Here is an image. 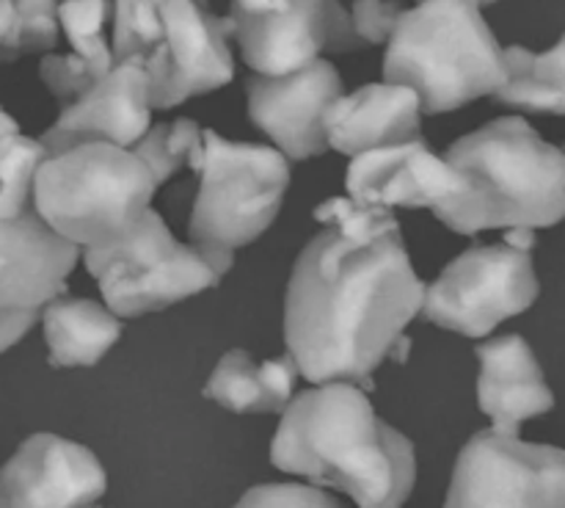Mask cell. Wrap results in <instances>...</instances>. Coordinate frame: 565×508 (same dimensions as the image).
<instances>
[{
	"label": "cell",
	"mask_w": 565,
	"mask_h": 508,
	"mask_svg": "<svg viewBox=\"0 0 565 508\" xmlns=\"http://www.w3.org/2000/svg\"><path fill=\"white\" fill-rule=\"evenodd\" d=\"M384 81L414 88L425 114H447L505 83V55L478 0H419L386 42Z\"/></svg>",
	"instance_id": "277c9868"
},
{
	"label": "cell",
	"mask_w": 565,
	"mask_h": 508,
	"mask_svg": "<svg viewBox=\"0 0 565 508\" xmlns=\"http://www.w3.org/2000/svg\"><path fill=\"white\" fill-rule=\"evenodd\" d=\"M475 353L480 362L478 403L497 434L519 436L522 423L552 412L555 395L524 337H497L475 348Z\"/></svg>",
	"instance_id": "e0dca14e"
},
{
	"label": "cell",
	"mask_w": 565,
	"mask_h": 508,
	"mask_svg": "<svg viewBox=\"0 0 565 508\" xmlns=\"http://www.w3.org/2000/svg\"><path fill=\"white\" fill-rule=\"evenodd\" d=\"M270 462L345 491L359 508H403L417 484L414 445L351 381H326L292 398L270 442Z\"/></svg>",
	"instance_id": "7a4b0ae2"
},
{
	"label": "cell",
	"mask_w": 565,
	"mask_h": 508,
	"mask_svg": "<svg viewBox=\"0 0 565 508\" xmlns=\"http://www.w3.org/2000/svg\"><path fill=\"white\" fill-rule=\"evenodd\" d=\"M505 243H511V246L530 252V248L535 246V230H527V226H513V230H508Z\"/></svg>",
	"instance_id": "4dcf8cb0"
},
{
	"label": "cell",
	"mask_w": 565,
	"mask_h": 508,
	"mask_svg": "<svg viewBox=\"0 0 565 508\" xmlns=\"http://www.w3.org/2000/svg\"><path fill=\"white\" fill-rule=\"evenodd\" d=\"M163 36L160 6L152 0H114V61H143Z\"/></svg>",
	"instance_id": "484cf974"
},
{
	"label": "cell",
	"mask_w": 565,
	"mask_h": 508,
	"mask_svg": "<svg viewBox=\"0 0 565 508\" xmlns=\"http://www.w3.org/2000/svg\"><path fill=\"white\" fill-rule=\"evenodd\" d=\"M235 508H342L318 486L303 484H263L248 489Z\"/></svg>",
	"instance_id": "f1b7e54d"
},
{
	"label": "cell",
	"mask_w": 565,
	"mask_h": 508,
	"mask_svg": "<svg viewBox=\"0 0 565 508\" xmlns=\"http://www.w3.org/2000/svg\"><path fill=\"white\" fill-rule=\"evenodd\" d=\"M199 193L188 232L221 274L235 263V248L257 241L279 215L290 186V163L274 147L226 141L204 130Z\"/></svg>",
	"instance_id": "8992f818"
},
{
	"label": "cell",
	"mask_w": 565,
	"mask_h": 508,
	"mask_svg": "<svg viewBox=\"0 0 565 508\" xmlns=\"http://www.w3.org/2000/svg\"><path fill=\"white\" fill-rule=\"evenodd\" d=\"M108 475L88 447L58 434H33L0 469V508H92Z\"/></svg>",
	"instance_id": "5bb4252c"
},
{
	"label": "cell",
	"mask_w": 565,
	"mask_h": 508,
	"mask_svg": "<svg viewBox=\"0 0 565 508\" xmlns=\"http://www.w3.org/2000/svg\"><path fill=\"white\" fill-rule=\"evenodd\" d=\"M14 133H20V125H17L14 116H9L3 108H0V141L9 136H14Z\"/></svg>",
	"instance_id": "d6a6232c"
},
{
	"label": "cell",
	"mask_w": 565,
	"mask_h": 508,
	"mask_svg": "<svg viewBox=\"0 0 565 508\" xmlns=\"http://www.w3.org/2000/svg\"><path fill=\"white\" fill-rule=\"evenodd\" d=\"M348 197L381 208H430L463 193V177L425 138L356 155L345 174Z\"/></svg>",
	"instance_id": "2e32d148"
},
{
	"label": "cell",
	"mask_w": 565,
	"mask_h": 508,
	"mask_svg": "<svg viewBox=\"0 0 565 508\" xmlns=\"http://www.w3.org/2000/svg\"><path fill=\"white\" fill-rule=\"evenodd\" d=\"M505 83L494 92L500 103L535 114L565 116V36L546 53L505 47Z\"/></svg>",
	"instance_id": "44dd1931"
},
{
	"label": "cell",
	"mask_w": 565,
	"mask_h": 508,
	"mask_svg": "<svg viewBox=\"0 0 565 508\" xmlns=\"http://www.w3.org/2000/svg\"><path fill=\"white\" fill-rule=\"evenodd\" d=\"M423 301L425 282L401 232L356 243L326 226L298 254L287 285V353L312 384L351 381L367 390Z\"/></svg>",
	"instance_id": "6da1fadb"
},
{
	"label": "cell",
	"mask_w": 565,
	"mask_h": 508,
	"mask_svg": "<svg viewBox=\"0 0 565 508\" xmlns=\"http://www.w3.org/2000/svg\"><path fill=\"white\" fill-rule=\"evenodd\" d=\"M152 3H158V6H160V3H166V0H152Z\"/></svg>",
	"instance_id": "e575fe53"
},
{
	"label": "cell",
	"mask_w": 565,
	"mask_h": 508,
	"mask_svg": "<svg viewBox=\"0 0 565 508\" xmlns=\"http://www.w3.org/2000/svg\"><path fill=\"white\" fill-rule=\"evenodd\" d=\"M149 81L141 61H116L88 92L64 105L39 141L47 152L81 141L132 147L152 127Z\"/></svg>",
	"instance_id": "9a60e30c"
},
{
	"label": "cell",
	"mask_w": 565,
	"mask_h": 508,
	"mask_svg": "<svg viewBox=\"0 0 565 508\" xmlns=\"http://www.w3.org/2000/svg\"><path fill=\"white\" fill-rule=\"evenodd\" d=\"M130 149L147 163L160 188L182 169H202L204 130L193 119L160 121L149 127Z\"/></svg>",
	"instance_id": "7402d4cb"
},
{
	"label": "cell",
	"mask_w": 565,
	"mask_h": 508,
	"mask_svg": "<svg viewBox=\"0 0 565 508\" xmlns=\"http://www.w3.org/2000/svg\"><path fill=\"white\" fill-rule=\"evenodd\" d=\"M114 17L110 0H58V25L72 44V53L92 64L110 70L116 64L110 44L105 42V25Z\"/></svg>",
	"instance_id": "d4e9b609"
},
{
	"label": "cell",
	"mask_w": 565,
	"mask_h": 508,
	"mask_svg": "<svg viewBox=\"0 0 565 508\" xmlns=\"http://www.w3.org/2000/svg\"><path fill=\"white\" fill-rule=\"evenodd\" d=\"M92 508H94V506H92Z\"/></svg>",
	"instance_id": "8d00e7d4"
},
{
	"label": "cell",
	"mask_w": 565,
	"mask_h": 508,
	"mask_svg": "<svg viewBox=\"0 0 565 508\" xmlns=\"http://www.w3.org/2000/svg\"><path fill=\"white\" fill-rule=\"evenodd\" d=\"M77 257L81 248L55 235L33 208L0 221V353L28 335L50 298L66 290Z\"/></svg>",
	"instance_id": "7c38bea8"
},
{
	"label": "cell",
	"mask_w": 565,
	"mask_h": 508,
	"mask_svg": "<svg viewBox=\"0 0 565 508\" xmlns=\"http://www.w3.org/2000/svg\"><path fill=\"white\" fill-rule=\"evenodd\" d=\"M158 182L130 147L81 141L44 155L33 180V210L77 248L121 241L149 210Z\"/></svg>",
	"instance_id": "5b68a950"
},
{
	"label": "cell",
	"mask_w": 565,
	"mask_h": 508,
	"mask_svg": "<svg viewBox=\"0 0 565 508\" xmlns=\"http://www.w3.org/2000/svg\"><path fill=\"white\" fill-rule=\"evenodd\" d=\"M315 219L329 230H337L342 237L356 243L379 241V237L401 232V224L392 215V208L364 204L351 197H331L315 208Z\"/></svg>",
	"instance_id": "4316f807"
},
{
	"label": "cell",
	"mask_w": 565,
	"mask_h": 508,
	"mask_svg": "<svg viewBox=\"0 0 565 508\" xmlns=\"http://www.w3.org/2000/svg\"><path fill=\"white\" fill-rule=\"evenodd\" d=\"M445 508H565V451L480 431L458 453Z\"/></svg>",
	"instance_id": "30bf717a"
},
{
	"label": "cell",
	"mask_w": 565,
	"mask_h": 508,
	"mask_svg": "<svg viewBox=\"0 0 565 508\" xmlns=\"http://www.w3.org/2000/svg\"><path fill=\"white\" fill-rule=\"evenodd\" d=\"M160 20L163 36L141 61L152 108H174L235 77L230 17H215L207 0H166L160 3Z\"/></svg>",
	"instance_id": "8fae6325"
},
{
	"label": "cell",
	"mask_w": 565,
	"mask_h": 508,
	"mask_svg": "<svg viewBox=\"0 0 565 508\" xmlns=\"http://www.w3.org/2000/svg\"><path fill=\"white\" fill-rule=\"evenodd\" d=\"M108 70L92 64L88 59L77 53H50L44 55L42 64H39V77L44 81V86L50 88L55 99H61L64 105H70L72 99L81 97L83 92L94 86L99 77Z\"/></svg>",
	"instance_id": "83f0119b"
},
{
	"label": "cell",
	"mask_w": 565,
	"mask_h": 508,
	"mask_svg": "<svg viewBox=\"0 0 565 508\" xmlns=\"http://www.w3.org/2000/svg\"><path fill=\"white\" fill-rule=\"evenodd\" d=\"M58 0H0V61L58 44Z\"/></svg>",
	"instance_id": "603a6c76"
},
{
	"label": "cell",
	"mask_w": 565,
	"mask_h": 508,
	"mask_svg": "<svg viewBox=\"0 0 565 508\" xmlns=\"http://www.w3.org/2000/svg\"><path fill=\"white\" fill-rule=\"evenodd\" d=\"M563 152H565V149H563Z\"/></svg>",
	"instance_id": "d590c367"
},
{
	"label": "cell",
	"mask_w": 565,
	"mask_h": 508,
	"mask_svg": "<svg viewBox=\"0 0 565 508\" xmlns=\"http://www.w3.org/2000/svg\"><path fill=\"white\" fill-rule=\"evenodd\" d=\"M230 22L254 75H290L323 53L364 47L340 0H232Z\"/></svg>",
	"instance_id": "9c48e42d"
},
{
	"label": "cell",
	"mask_w": 565,
	"mask_h": 508,
	"mask_svg": "<svg viewBox=\"0 0 565 508\" xmlns=\"http://www.w3.org/2000/svg\"><path fill=\"white\" fill-rule=\"evenodd\" d=\"M83 263L97 279L105 307L119 318L160 313L210 290L224 276L196 243L177 241L152 208L121 241L83 248Z\"/></svg>",
	"instance_id": "52a82bcc"
},
{
	"label": "cell",
	"mask_w": 565,
	"mask_h": 508,
	"mask_svg": "<svg viewBox=\"0 0 565 508\" xmlns=\"http://www.w3.org/2000/svg\"><path fill=\"white\" fill-rule=\"evenodd\" d=\"M445 160L463 177V193L434 213L458 235L565 219V152L524 119L489 121L450 144Z\"/></svg>",
	"instance_id": "3957f363"
},
{
	"label": "cell",
	"mask_w": 565,
	"mask_h": 508,
	"mask_svg": "<svg viewBox=\"0 0 565 508\" xmlns=\"http://www.w3.org/2000/svg\"><path fill=\"white\" fill-rule=\"evenodd\" d=\"M480 6H489V3H494V0H478Z\"/></svg>",
	"instance_id": "836d02e7"
},
{
	"label": "cell",
	"mask_w": 565,
	"mask_h": 508,
	"mask_svg": "<svg viewBox=\"0 0 565 508\" xmlns=\"http://www.w3.org/2000/svg\"><path fill=\"white\" fill-rule=\"evenodd\" d=\"M340 94V72L326 59L290 75H252L246 81L248 116L287 160H309L329 149L323 119Z\"/></svg>",
	"instance_id": "4fadbf2b"
},
{
	"label": "cell",
	"mask_w": 565,
	"mask_h": 508,
	"mask_svg": "<svg viewBox=\"0 0 565 508\" xmlns=\"http://www.w3.org/2000/svg\"><path fill=\"white\" fill-rule=\"evenodd\" d=\"M401 0H356L351 9L353 33L362 39V44H384L395 33L397 22L403 17Z\"/></svg>",
	"instance_id": "f546056e"
},
{
	"label": "cell",
	"mask_w": 565,
	"mask_h": 508,
	"mask_svg": "<svg viewBox=\"0 0 565 508\" xmlns=\"http://www.w3.org/2000/svg\"><path fill=\"white\" fill-rule=\"evenodd\" d=\"M298 364L290 353L254 362L252 353L232 348L204 384V398L235 414H281L292 401Z\"/></svg>",
	"instance_id": "d6986e66"
},
{
	"label": "cell",
	"mask_w": 565,
	"mask_h": 508,
	"mask_svg": "<svg viewBox=\"0 0 565 508\" xmlns=\"http://www.w3.org/2000/svg\"><path fill=\"white\" fill-rule=\"evenodd\" d=\"M419 97L403 83H370L353 94H340L323 119L326 144L342 155L395 147L419 136Z\"/></svg>",
	"instance_id": "ac0fdd59"
},
{
	"label": "cell",
	"mask_w": 565,
	"mask_h": 508,
	"mask_svg": "<svg viewBox=\"0 0 565 508\" xmlns=\"http://www.w3.org/2000/svg\"><path fill=\"white\" fill-rule=\"evenodd\" d=\"M119 315L92 298L58 293L42 309L44 340L53 368H92L121 337Z\"/></svg>",
	"instance_id": "ffe728a7"
},
{
	"label": "cell",
	"mask_w": 565,
	"mask_h": 508,
	"mask_svg": "<svg viewBox=\"0 0 565 508\" xmlns=\"http://www.w3.org/2000/svg\"><path fill=\"white\" fill-rule=\"evenodd\" d=\"M47 149L22 133L0 141V221L20 219L33 208V180Z\"/></svg>",
	"instance_id": "cb8c5ba5"
},
{
	"label": "cell",
	"mask_w": 565,
	"mask_h": 508,
	"mask_svg": "<svg viewBox=\"0 0 565 508\" xmlns=\"http://www.w3.org/2000/svg\"><path fill=\"white\" fill-rule=\"evenodd\" d=\"M533 257L511 243L478 246L452 260L434 285L425 287L419 313L441 329L463 337H486L502 320L522 315L539 298Z\"/></svg>",
	"instance_id": "ba28073f"
},
{
	"label": "cell",
	"mask_w": 565,
	"mask_h": 508,
	"mask_svg": "<svg viewBox=\"0 0 565 508\" xmlns=\"http://www.w3.org/2000/svg\"><path fill=\"white\" fill-rule=\"evenodd\" d=\"M408 351H412V340H408L406 335L401 337V340L395 342V348H392V353H390V359L392 362H397V364H403L408 359Z\"/></svg>",
	"instance_id": "1f68e13d"
}]
</instances>
